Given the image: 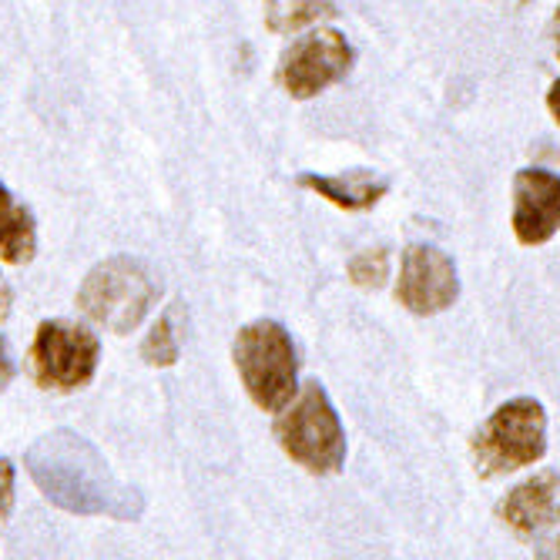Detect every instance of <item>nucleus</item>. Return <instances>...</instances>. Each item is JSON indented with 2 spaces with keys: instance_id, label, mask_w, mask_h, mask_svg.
Wrapping results in <instances>:
<instances>
[{
  "instance_id": "obj_10",
  "label": "nucleus",
  "mask_w": 560,
  "mask_h": 560,
  "mask_svg": "<svg viewBox=\"0 0 560 560\" xmlns=\"http://www.w3.org/2000/svg\"><path fill=\"white\" fill-rule=\"evenodd\" d=\"M500 521L521 537L550 530L560 521V477L547 470L514 487L500 503Z\"/></svg>"
},
{
  "instance_id": "obj_1",
  "label": "nucleus",
  "mask_w": 560,
  "mask_h": 560,
  "mask_svg": "<svg viewBox=\"0 0 560 560\" xmlns=\"http://www.w3.org/2000/svg\"><path fill=\"white\" fill-rule=\"evenodd\" d=\"M27 474L44 490L50 503L71 514L135 521L141 514V497L118 483L101 456L84 436L58 430L40 436L27 450Z\"/></svg>"
},
{
  "instance_id": "obj_5",
  "label": "nucleus",
  "mask_w": 560,
  "mask_h": 560,
  "mask_svg": "<svg viewBox=\"0 0 560 560\" xmlns=\"http://www.w3.org/2000/svg\"><path fill=\"white\" fill-rule=\"evenodd\" d=\"M544 430H547V417L537 399L521 396L503 402L474 440L477 470L483 477H497L537 464L547 446Z\"/></svg>"
},
{
  "instance_id": "obj_6",
  "label": "nucleus",
  "mask_w": 560,
  "mask_h": 560,
  "mask_svg": "<svg viewBox=\"0 0 560 560\" xmlns=\"http://www.w3.org/2000/svg\"><path fill=\"white\" fill-rule=\"evenodd\" d=\"M101 360V342L84 326L40 323L31 346V373L40 389L71 393L91 383Z\"/></svg>"
},
{
  "instance_id": "obj_9",
  "label": "nucleus",
  "mask_w": 560,
  "mask_h": 560,
  "mask_svg": "<svg viewBox=\"0 0 560 560\" xmlns=\"http://www.w3.org/2000/svg\"><path fill=\"white\" fill-rule=\"evenodd\" d=\"M560 229V178L540 168L514 178V232L524 245H540Z\"/></svg>"
},
{
  "instance_id": "obj_13",
  "label": "nucleus",
  "mask_w": 560,
  "mask_h": 560,
  "mask_svg": "<svg viewBox=\"0 0 560 560\" xmlns=\"http://www.w3.org/2000/svg\"><path fill=\"white\" fill-rule=\"evenodd\" d=\"M266 24L276 34H295L332 14V0H262Z\"/></svg>"
},
{
  "instance_id": "obj_19",
  "label": "nucleus",
  "mask_w": 560,
  "mask_h": 560,
  "mask_svg": "<svg viewBox=\"0 0 560 560\" xmlns=\"http://www.w3.org/2000/svg\"><path fill=\"white\" fill-rule=\"evenodd\" d=\"M553 37H557V55H560V11L553 18Z\"/></svg>"
},
{
  "instance_id": "obj_14",
  "label": "nucleus",
  "mask_w": 560,
  "mask_h": 560,
  "mask_svg": "<svg viewBox=\"0 0 560 560\" xmlns=\"http://www.w3.org/2000/svg\"><path fill=\"white\" fill-rule=\"evenodd\" d=\"M175 319H178V313L172 310V313H165L159 323H155V329L148 332V339H144V346H141V355L151 363V366H172L175 360H178V349H182V336H178V329H175Z\"/></svg>"
},
{
  "instance_id": "obj_18",
  "label": "nucleus",
  "mask_w": 560,
  "mask_h": 560,
  "mask_svg": "<svg viewBox=\"0 0 560 560\" xmlns=\"http://www.w3.org/2000/svg\"><path fill=\"white\" fill-rule=\"evenodd\" d=\"M547 105H550L553 118L560 121V81H553V88H550V94H547Z\"/></svg>"
},
{
  "instance_id": "obj_7",
  "label": "nucleus",
  "mask_w": 560,
  "mask_h": 560,
  "mask_svg": "<svg viewBox=\"0 0 560 560\" xmlns=\"http://www.w3.org/2000/svg\"><path fill=\"white\" fill-rule=\"evenodd\" d=\"M352 68V47L339 31H313L299 37L282 55V88L292 97H313L346 78Z\"/></svg>"
},
{
  "instance_id": "obj_12",
  "label": "nucleus",
  "mask_w": 560,
  "mask_h": 560,
  "mask_svg": "<svg viewBox=\"0 0 560 560\" xmlns=\"http://www.w3.org/2000/svg\"><path fill=\"white\" fill-rule=\"evenodd\" d=\"M37 252V232L27 209H21L11 191L0 185V259L11 266H24Z\"/></svg>"
},
{
  "instance_id": "obj_2",
  "label": "nucleus",
  "mask_w": 560,
  "mask_h": 560,
  "mask_svg": "<svg viewBox=\"0 0 560 560\" xmlns=\"http://www.w3.org/2000/svg\"><path fill=\"white\" fill-rule=\"evenodd\" d=\"M159 295H162V282L148 272V266L128 256H115L88 272L78 292V305L97 326L125 336L148 316Z\"/></svg>"
},
{
  "instance_id": "obj_15",
  "label": "nucleus",
  "mask_w": 560,
  "mask_h": 560,
  "mask_svg": "<svg viewBox=\"0 0 560 560\" xmlns=\"http://www.w3.org/2000/svg\"><path fill=\"white\" fill-rule=\"evenodd\" d=\"M349 276L355 285H363V289H380L389 276V256L383 248L376 252H363V256H355L349 262Z\"/></svg>"
},
{
  "instance_id": "obj_8",
  "label": "nucleus",
  "mask_w": 560,
  "mask_h": 560,
  "mask_svg": "<svg viewBox=\"0 0 560 560\" xmlns=\"http://www.w3.org/2000/svg\"><path fill=\"white\" fill-rule=\"evenodd\" d=\"M460 295V279H456V266L446 252L433 245H410L402 252V269L396 299L417 316L443 313Z\"/></svg>"
},
{
  "instance_id": "obj_11",
  "label": "nucleus",
  "mask_w": 560,
  "mask_h": 560,
  "mask_svg": "<svg viewBox=\"0 0 560 560\" xmlns=\"http://www.w3.org/2000/svg\"><path fill=\"white\" fill-rule=\"evenodd\" d=\"M305 188H313L319 195H326L329 201H336L339 209H370L386 195V178L373 175V172H346L336 178H316L305 175L302 178Z\"/></svg>"
},
{
  "instance_id": "obj_4",
  "label": "nucleus",
  "mask_w": 560,
  "mask_h": 560,
  "mask_svg": "<svg viewBox=\"0 0 560 560\" xmlns=\"http://www.w3.org/2000/svg\"><path fill=\"white\" fill-rule=\"evenodd\" d=\"M235 366L248 396L266 413H282L295 396V346L279 323H252L235 336Z\"/></svg>"
},
{
  "instance_id": "obj_3",
  "label": "nucleus",
  "mask_w": 560,
  "mask_h": 560,
  "mask_svg": "<svg viewBox=\"0 0 560 560\" xmlns=\"http://www.w3.org/2000/svg\"><path fill=\"white\" fill-rule=\"evenodd\" d=\"M282 450L310 474H336L346 460V433L319 383H305L276 423Z\"/></svg>"
},
{
  "instance_id": "obj_20",
  "label": "nucleus",
  "mask_w": 560,
  "mask_h": 560,
  "mask_svg": "<svg viewBox=\"0 0 560 560\" xmlns=\"http://www.w3.org/2000/svg\"><path fill=\"white\" fill-rule=\"evenodd\" d=\"M8 299H11V295H8V289H4V285H0V305H4Z\"/></svg>"
},
{
  "instance_id": "obj_17",
  "label": "nucleus",
  "mask_w": 560,
  "mask_h": 560,
  "mask_svg": "<svg viewBox=\"0 0 560 560\" xmlns=\"http://www.w3.org/2000/svg\"><path fill=\"white\" fill-rule=\"evenodd\" d=\"M14 380V363H11V355H8V342L4 336H0V393H4Z\"/></svg>"
},
{
  "instance_id": "obj_16",
  "label": "nucleus",
  "mask_w": 560,
  "mask_h": 560,
  "mask_svg": "<svg viewBox=\"0 0 560 560\" xmlns=\"http://www.w3.org/2000/svg\"><path fill=\"white\" fill-rule=\"evenodd\" d=\"M14 506V467L8 456H0V521L11 514Z\"/></svg>"
}]
</instances>
